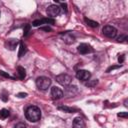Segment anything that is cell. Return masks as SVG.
<instances>
[{
  "mask_svg": "<svg viewBox=\"0 0 128 128\" xmlns=\"http://www.w3.org/2000/svg\"><path fill=\"white\" fill-rule=\"evenodd\" d=\"M18 43H19V40H18V39H14V38L8 39V40L5 42V47H6L7 49L13 51V50H15V48L17 47Z\"/></svg>",
  "mask_w": 128,
  "mask_h": 128,
  "instance_id": "obj_11",
  "label": "cell"
},
{
  "mask_svg": "<svg viewBox=\"0 0 128 128\" xmlns=\"http://www.w3.org/2000/svg\"><path fill=\"white\" fill-rule=\"evenodd\" d=\"M30 28H31V25H30V24L25 25V27H24V29H23V35H24V36H27V35H28V33H29V31H30Z\"/></svg>",
  "mask_w": 128,
  "mask_h": 128,
  "instance_id": "obj_19",
  "label": "cell"
},
{
  "mask_svg": "<svg viewBox=\"0 0 128 128\" xmlns=\"http://www.w3.org/2000/svg\"><path fill=\"white\" fill-rule=\"evenodd\" d=\"M60 37L66 44H73L75 42V37L70 32H62L60 33Z\"/></svg>",
  "mask_w": 128,
  "mask_h": 128,
  "instance_id": "obj_6",
  "label": "cell"
},
{
  "mask_svg": "<svg viewBox=\"0 0 128 128\" xmlns=\"http://www.w3.org/2000/svg\"><path fill=\"white\" fill-rule=\"evenodd\" d=\"M58 109H59V110H61V111L67 112V113H75V112H77V111H78L76 108L69 107V106H58Z\"/></svg>",
  "mask_w": 128,
  "mask_h": 128,
  "instance_id": "obj_13",
  "label": "cell"
},
{
  "mask_svg": "<svg viewBox=\"0 0 128 128\" xmlns=\"http://www.w3.org/2000/svg\"><path fill=\"white\" fill-rule=\"evenodd\" d=\"M50 93H51V97L53 99H60V98L63 97V91L60 88L56 87V86L51 88V92Z\"/></svg>",
  "mask_w": 128,
  "mask_h": 128,
  "instance_id": "obj_10",
  "label": "cell"
},
{
  "mask_svg": "<svg viewBox=\"0 0 128 128\" xmlns=\"http://www.w3.org/2000/svg\"><path fill=\"white\" fill-rule=\"evenodd\" d=\"M124 58H125V57H124V55H123V54L119 55V57H118V62L120 63V65H121V64L124 62Z\"/></svg>",
  "mask_w": 128,
  "mask_h": 128,
  "instance_id": "obj_23",
  "label": "cell"
},
{
  "mask_svg": "<svg viewBox=\"0 0 128 128\" xmlns=\"http://www.w3.org/2000/svg\"><path fill=\"white\" fill-rule=\"evenodd\" d=\"M17 75H18V77H19V79H24L25 78V76H26V71H25V69L23 68V67H21V66H18L17 67Z\"/></svg>",
  "mask_w": 128,
  "mask_h": 128,
  "instance_id": "obj_14",
  "label": "cell"
},
{
  "mask_svg": "<svg viewBox=\"0 0 128 128\" xmlns=\"http://www.w3.org/2000/svg\"><path fill=\"white\" fill-rule=\"evenodd\" d=\"M73 128H86L85 121L80 117H76L73 120Z\"/></svg>",
  "mask_w": 128,
  "mask_h": 128,
  "instance_id": "obj_12",
  "label": "cell"
},
{
  "mask_svg": "<svg viewBox=\"0 0 128 128\" xmlns=\"http://www.w3.org/2000/svg\"><path fill=\"white\" fill-rule=\"evenodd\" d=\"M127 35H125V34H121L118 38H117V42H119V43H122V42H126L127 41Z\"/></svg>",
  "mask_w": 128,
  "mask_h": 128,
  "instance_id": "obj_18",
  "label": "cell"
},
{
  "mask_svg": "<svg viewBox=\"0 0 128 128\" xmlns=\"http://www.w3.org/2000/svg\"><path fill=\"white\" fill-rule=\"evenodd\" d=\"M97 83H98V80H97V79H95V80H92V81L88 80V82L86 83V86H88V87H93V86H95Z\"/></svg>",
  "mask_w": 128,
  "mask_h": 128,
  "instance_id": "obj_20",
  "label": "cell"
},
{
  "mask_svg": "<svg viewBox=\"0 0 128 128\" xmlns=\"http://www.w3.org/2000/svg\"><path fill=\"white\" fill-rule=\"evenodd\" d=\"M40 29H41V30H43V31H47V32L51 31V28H50V27H48V26H46V27H41Z\"/></svg>",
  "mask_w": 128,
  "mask_h": 128,
  "instance_id": "obj_26",
  "label": "cell"
},
{
  "mask_svg": "<svg viewBox=\"0 0 128 128\" xmlns=\"http://www.w3.org/2000/svg\"><path fill=\"white\" fill-rule=\"evenodd\" d=\"M56 81L63 86H68L72 81V77L66 73H62L56 76Z\"/></svg>",
  "mask_w": 128,
  "mask_h": 128,
  "instance_id": "obj_3",
  "label": "cell"
},
{
  "mask_svg": "<svg viewBox=\"0 0 128 128\" xmlns=\"http://www.w3.org/2000/svg\"><path fill=\"white\" fill-rule=\"evenodd\" d=\"M0 74H1V75H3L4 77H7V78H11V77H10V75H9V74H7V73H5L4 71H0Z\"/></svg>",
  "mask_w": 128,
  "mask_h": 128,
  "instance_id": "obj_27",
  "label": "cell"
},
{
  "mask_svg": "<svg viewBox=\"0 0 128 128\" xmlns=\"http://www.w3.org/2000/svg\"><path fill=\"white\" fill-rule=\"evenodd\" d=\"M15 128H27V127H26V125H25L24 123H22V122H20V123H18V124H16V126H15Z\"/></svg>",
  "mask_w": 128,
  "mask_h": 128,
  "instance_id": "obj_24",
  "label": "cell"
},
{
  "mask_svg": "<svg viewBox=\"0 0 128 128\" xmlns=\"http://www.w3.org/2000/svg\"><path fill=\"white\" fill-rule=\"evenodd\" d=\"M119 67H121V65L119 64V65H113V66H110L107 70H106V72H110L111 70H114V69H117V68H119Z\"/></svg>",
  "mask_w": 128,
  "mask_h": 128,
  "instance_id": "obj_21",
  "label": "cell"
},
{
  "mask_svg": "<svg viewBox=\"0 0 128 128\" xmlns=\"http://www.w3.org/2000/svg\"><path fill=\"white\" fill-rule=\"evenodd\" d=\"M61 4V6L63 7V9L65 10V11H67V5H66V3H60Z\"/></svg>",
  "mask_w": 128,
  "mask_h": 128,
  "instance_id": "obj_28",
  "label": "cell"
},
{
  "mask_svg": "<svg viewBox=\"0 0 128 128\" xmlns=\"http://www.w3.org/2000/svg\"><path fill=\"white\" fill-rule=\"evenodd\" d=\"M17 96H18L19 98H25V97L27 96V93H22V92H20V93L17 94Z\"/></svg>",
  "mask_w": 128,
  "mask_h": 128,
  "instance_id": "obj_25",
  "label": "cell"
},
{
  "mask_svg": "<svg viewBox=\"0 0 128 128\" xmlns=\"http://www.w3.org/2000/svg\"><path fill=\"white\" fill-rule=\"evenodd\" d=\"M25 117L30 122H37L41 118V110L37 106H29L25 110Z\"/></svg>",
  "mask_w": 128,
  "mask_h": 128,
  "instance_id": "obj_1",
  "label": "cell"
},
{
  "mask_svg": "<svg viewBox=\"0 0 128 128\" xmlns=\"http://www.w3.org/2000/svg\"><path fill=\"white\" fill-rule=\"evenodd\" d=\"M47 14L48 16L50 17H56L60 14V7L56 4H53V5H50L48 6L47 8Z\"/></svg>",
  "mask_w": 128,
  "mask_h": 128,
  "instance_id": "obj_5",
  "label": "cell"
},
{
  "mask_svg": "<svg viewBox=\"0 0 128 128\" xmlns=\"http://www.w3.org/2000/svg\"><path fill=\"white\" fill-rule=\"evenodd\" d=\"M84 21H85V23H86L88 26H90V27H92V28H96V27H98V25H99L96 21H93V20L88 19V18H84Z\"/></svg>",
  "mask_w": 128,
  "mask_h": 128,
  "instance_id": "obj_16",
  "label": "cell"
},
{
  "mask_svg": "<svg viewBox=\"0 0 128 128\" xmlns=\"http://www.w3.org/2000/svg\"><path fill=\"white\" fill-rule=\"evenodd\" d=\"M118 117H122V118H127L128 117V113L127 112H120L117 114Z\"/></svg>",
  "mask_w": 128,
  "mask_h": 128,
  "instance_id": "obj_22",
  "label": "cell"
},
{
  "mask_svg": "<svg viewBox=\"0 0 128 128\" xmlns=\"http://www.w3.org/2000/svg\"><path fill=\"white\" fill-rule=\"evenodd\" d=\"M102 33L104 36L108 38H114L117 34V29L111 25H106L102 28Z\"/></svg>",
  "mask_w": 128,
  "mask_h": 128,
  "instance_id": "obj_4",
  "label": "cell"
},
{
  "mask_svg": "<svg viewBox=\"0 0 128 128\" xmlns=\"http://www.w3.org/2000/svg\"><path fill=\"white\" fill-rule=\"evenodd\" d=\"M55 21L54 19L52 18H45V19H37V20H34L32 22V26L34 27H38L40 25H43V24H54Z\"/></svg>",
  "mask_w": 128,
  "mask_h": 128,
  "instance_id": "obj_9",
  "label": "cell"
},
{
  "mask_svg": "<svg viewBox=\"0 0 128 128\" xmlns=\"http://www.w3.org/2000/svg\"><path fill=\"white\" fill-rule=\"evenodd\" d=\"M0 128H1V127H0Z\"/></svg>",
  "mask_w": 128,
  "mask_h": 128,
  "instance_id": "obj_29",
  "label": "cell"
},
{
  "mask_svg": "<svg viewBox=\"0 0 128 128\" xmlns=\"http://www.w3.org/2000/svg\"><path fill=\"white\" fill-rule=\"evenodd\" d=\"M26 51H27V48H26V46H25V44L24 43H20V46H19V51H18V57H22L25 53H26Z\"/></svg>",
  "mask_w": 128,
  "mask_h": 128,
  "instance_id": "obj_15",
  "label": "cell"
},
{
  "mask_svg": "<svg viewBox=\"0 0 128 128\" xmlns=\"http://www.w3.org/2000/svg\"><path fill=\"white\" fill-rule=\"evenodd\" d=\"M77 50H78V52L80 53V54H88V53H92L94 50H93V48L89 45V44H86V43H82V44H80L79 46H78V48H77Z\"/></svg>",
  "mask_w": 128,
  "mask_h": 128,
  "instance_id": "obj_7",
  "label": "cell"
},
{
  "mask_svg": "<svg viewBox=\"0 0 128 128\" xmlns=\"http://www.w3.org/2000/svg\"><path fill=\"white\" fill-rule=\"evenodd\" d=\"M51 85V80L50 78L46 76H40L36 79V86L40 90H47Z\"/></svg>",
  "mask_w": 128,
  "mask_h": 128,
  "instance_id": "obj_2",
  "label": "cell"
},
{
  "mask_svg": "<svg viewBox=\"0 0 128 128\" xmlns=\"http://www.w3.org/2000/svg\"><path fill=\"white\" fill-rule=\"evenodd\" d=\"M9 116V111L5 108L0 110V119H6Z\"/></svg>",
  "mask_w": 128,
  "mask_h": 128,
  "instance_id": "obj_17",
  "label": "cell"
},
{
  "mask_svg": "<svg viewBox=\"0 0 128 128\" xmlns=\"http://www.w3.org/2000/svg\"><path fill=\"white\" fill-rule=\"evenodd\" d=\"M76 77L81 81H88L91 77V73L88 70H79L76 73Z\"/></svg>",
  "mask_w": 128,
  "mask_h": 128,
  "instance_id": "obj_8",
  "label": "cell"
}]
</instances>
